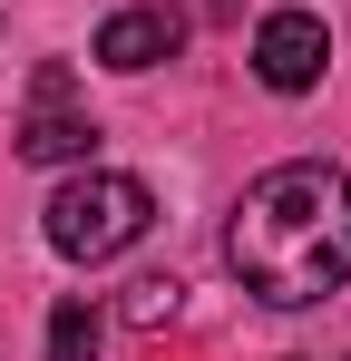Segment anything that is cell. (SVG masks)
<instances>
[{"label":"cell","instance_id":"6da1fadb","mask_svg":"<svg viewBox=\"0 0 351 361\" xmlns=\"http://www.w3.org/2000/svg\"><path fill=\"white\" fill-rule=\"evenodd\" d=\"M225 264L234 283L273 312H302V302H332L351 283V176L342 166H273L234 195L225 225Z\"/></svg>","mask_w":351,"mask_h":361},{"label":"cell","instance_id":"7a4b0ae2","mask_svg":"<svg viewBox=\"0 0 351 361\" xmlns=\"http://www.w3.org/2000/svg\"><path fill=\"white\" fill-rule=\"evenodd\" d=\"M39 215H49V225H39V235H49V254H68V264H108V254H127V244L156 225V195H147L137 176L88 166V176L58 185Z\"/></svg>","mask_w":351,"mask_h":361},{"label":"cell","instance_id":"3957f363","mask_svg":"<svg viewBox=\"0 0 351 361\" xmlns=\"http://www.w3.org/2000/svg\"><path fill=\"white\" fill-rule=\"evenodd\" d=\"M322 68H332V30H322V10H273L264 39H254V78L283 88V98H302Z\"/></svg>","mask_w":351,"mask_h":361},{"label":"cell","instance_id":"277c9868","mask_svg":"<svg viewBox=\"0 0 351 361\" xmlns=\"http://www.w3.org/2000/svg\"><path fill=\"white\" fill-rule=\"evenodd\" d=\"M88 147H98V118L68 108V68H39V108L20 118V157L30 166H88Z\"/></svg>","mask_w":351,"mask_h":361},{"label":"cell","instance_id":"5b68a950","mask_svg":"<svg viewBox=\"0 0 351 361\" xmlns=\"http://www.w3.org/2000/svg\"><path fill=\"white\" fill-rule=\"evenodd\" d=\"M176 39H185V20H176L166 0H156V10H117L108 30H98V68H117V78H137V68L176 59Z\"/></svg>","mask_w":351,"mask_h":361},{"label":"cell","instance_id":"8992f818","mask_svg":"<svg viewBox=\"0 0 351 361\" xmlns=\"http://www.w3.org/2000/svg\"><path fill=\"white\" fill-rule=\"evenodd\" d=\"M98 332H108V322H98V302L68 293V302L49 312V361H98Z\"/></svg>","mask_w":351,"mask_h":361},{"label":"cell","instance_id":"52a82bcc","mask_svg":"<svg viewBox=\"0 0 351 361\" xmlns=\"http://www.w3.org/2000/svg\"><path fill=\"white\" fill-rule=\"evenodd\" d=\"M176 302H185V283H176V274H147V283H127V322H137V332H166Z\"/></svg>","mask_w":351,"mask_h":361}]
</instances>
